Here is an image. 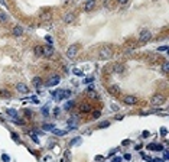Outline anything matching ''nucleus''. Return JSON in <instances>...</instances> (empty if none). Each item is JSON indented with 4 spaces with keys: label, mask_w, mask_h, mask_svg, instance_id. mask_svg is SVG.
Listing matches in <instances>:
<instances>
[{
    "label": "nucleus",
    "mask_w": 169,
    "mask_h": 162,
    "mask_svg": "<svg viewBox=\"0 0 169 162\" xmlns=\"http://www.w3.org/2000/svg\"><path fill=\"white\" fill-rule=\"evenodd\" d=\"M74 106H75V103L72 101V100H70V101H67L64 106V109L65 110H71V109H74Z\"/></svg>",
    "instance_id": "nucleus-20"
},
{
    "label": "nucleus",
    "mask_w": 169,
    "mask_h": 162,
    "mask_svg": "<svg viewBox=\"0 0 169 162\" xmlns=\"http://www.w3.org/2000/svg\"><path fill=\"white\" fill-rule=\"evenodd\" d=\"M16 90H18L20 94H28V93H29L28 86H26V84H23V83H18V84H16Z\"/></svg>",
    "instance_id": "nucleus-8"
},
{
    "label": "nucleus",
    "mask_w": 169,
    "mask_h": 162,
    "mask_svg": "<svg viewBox=\"0 0 169 162\" xmlns=\"http://www.w3.org/2000/svg\"><path fill=\"white\" fill-rule=\"evenodd\" d=\"M74 74L75 75H82V71H80V69H74Z\"/></svg>",
    "instance_id": "nucleus-33"
},
{
    "label": "nucleus",
    "mask_w": 169,
    "mask_h": 162,
    "mask_svg": "<svg viewBox=\"0 0 169 162\" xmlns=\"http://www.w3.org/2000/svg\"><path fill=\"white\" fill-rule=\"evenodd\" d=\"M165 103V96L160 94V93H156V94H153L150 98V106L153 107H157V106H162Z\"/></svg>",
    "instance_id": "nucleus-1"
},
{
    "label": "nucleus",
    "mask_w": 169,
    "mask_h": 162,
    "mask_svg": "<svg viewBox=\"0 0 169 162\" xmlns=\"http://www.w3.org/2000/svg\"><path fill=\"white\" fill-rule=\"evenodd\" d=\"M117 2H119V5H126L129 0H117Z\"/></svg>",
    "instance_id": "nucleus-34"
},
{
    "label": "nucleus",
    "mask_w": 169,
    "mask_h": 162,
    "mask_svg": "<svg viewBox=\"0 0 169 162\" xmlns=\"http://www.w3.org/2000/svg\"><path fill=\"white\" fill-rule=\"evenodd\" d=\"M166 132H168V130H166V129H162V130H160V133H162L163 136H165V135H166Z\"/></svg>",
    "instance_id": "nucleus-41"
},
{
    "label": "nucleus",
    "mask_w": 169,
    "mask_h": 162,
    "mask_svg": "<svg viewBox=\"0 0 169 162\" xmlns=\"http://www.w3.org/2000/svg\"><path fill=\"white\" fill-rule=\"evenodd\" d=\"M168 69H169V65H168V62L165 61V62H163V65H162V71L165 72V74H168Z\"/></svg>",
    "instance_id": "nucleus-25"
},
{
    "label": "nucleus",
    "mask_w": 169,
    "mask_h": 162,
    "mask_svg": "<svg viewBox=\"0 0 169 162\" xmlns=\"http://www.w3.org/2000/svg\"><path fill=\"white\" fill-rule=\"evenodd\" d=\"M113 162H122V159H120V158H116V159H114Z\"/></svg>",
    "instance_id": "nucleus-44"
},
{
    "label": "nucleus",
    "mask_w": 169,
    "mask_h": 162,
    "mask_svg": "<svg viewBox=\"0 0 169 162\" xmlns=\"http://www.w3.org/2000/svg\"><path fill=\"white\" fill-rule=\"evenodd\" d=\"M2 158H3V161H5V162H9V159H10V158H9L7 155H3Z\"/></svg>",
    "instance_id": "nucleus-35"
},
{
    "label": "nucleus",
    "mask_w": 169,
    "mask_h": 162,
    "mask_svg": "<svg viewBox=\"0 0 169 162\" xmlns=\"http://www.w3.org/2000/svg\"><path fill=\"white\" fill-rule=\"evenodd\" d=\"M98 58L100 59H110V58H113V49L110 46H103L98 52Z\"/></svg>",
    "instance_id": "nucleus-2"
},
{
    "label": "nucleus",
    "mask_w": 169,
    "mask_h": 162,
    "mask_svg": "<svg viewBox=\"0 0 169 162\" xmlns=\"http://www.w3.org/2000/svg\"><path fill=\"white\" fill-rule=\"evenodd\" d=\"M33 52H35L36 57H42V55H43V46H42V45H36L35 49H33Z\"/></svg>",
    "instance_id": "nucleus-17"
},
{
    "label": "nucleus",
    "mask_w": 169,
    "mask_h": 162,
    "mask_svg": "<svg viewBox=\"0 0 169 162\" xmlns=\"http://www.w3.org/2000/svg\"><path fill=\"white\" fill-rule=\"evenodd\" d=\"M59 81H61V77H59V75H53V77H51V78L48 80L46 86L48 87H53V86H57V84H59Z\"/></svg>",
    "instance_id": "nucleus-7"
},
{
    "label": "nucleus",
    "mask_w": 169,
    "mask_h": 162,
    "mask_svg": "<svg viewBox=\"0 0 169 162\" xmlns=\"http://www.w3.org/2000/svg\"><path fill=\"white\" fill-rule=\"evenodd\" d=\"M71 96V91L70 90H64V91H62V98H68Z\"/></svg>",
    "instance_id": "nucleus-27"
},
{
    "label": "nucleus",
    "mask_w": 169,
    "mask_h": 162,
    "mask_svg": "<svg viewBox=\"0 0 169 162\" xmlns=\"http://www.w3.org/2000/svg\"><path fill=\"white\" fill-rule=\"evenodd\" d=\"M108 125H110V121H108V120H104V121H101V123H100L98 127H103V129H104V127H107Z\"/></svg>",
    "instance_id": "nucleus-29"
},
{
    "label": "nucleus",
    "mask_w": 169,
    "mask_h": 162,
    "mask_svg": "<svg viewBox=\"0 0 169 162\" xmlns=\"http://www.w3.org/2000/svg\"><path fill=\"white\" fill-rule=\"evenodd\" d=\"M114 71H116V72H123V69H124V67H123V65H120V64H117V65H114Z\"/></svg>",
    "instance_id": "nucleus-23"
},
{
    "label": "nucleus",
    "mask_w": 169,
    "mask_h": 162,
    "mask_svg": "<svg viewBox=\"0 0 169 162\" xmlns=\"http://www.w3.org/2000/svg\"><path fill=\"white\" fill-rule=\"evenodd\" d=\"M159 51H168V46L165 45V46H160V48H159Z\"/></svg>",
    "instance_id": "nucleus-36"
},
{
    "label": "nucleus",
    "mask_w": 169,
    "mask_h": 162,
    "mask_svg": "<svg viewBox=\"0 0 169 162\" xmlns=\"http://www.w3.org/2000/svg\"><path fill=\"white\" fill-rule=\"evenodd\" d=\"M100 116H101V111H100V110L93 111V119H100Z\"/></svg>",
    "instance_id": "nucleus-26"
},
{
    "label": "nucleus",
    "mask_w": 169,
    "mask_h": 162,
    "mask_svg": "<svg viewBox=\"0 0 169 162\" xmlns=\"http://www.w3.org/2000/svg\"><path fill=\"white\" fill-rule=\"evenodd\" d=\"M111 110H116V111H117V110H119V107H117V106H111Z\"/></svg>",
    "instance_id": "nucleus-43"
},
{
    "label": "nucleus",
    "mask_w": 169,
    "mask_h": 162,
    "mask_svg": "<svg viewBox=\"0 0 169 162\" xmlns=\"http://www.w3.org/2000/svg\"><path fill=\"white\" fill-rule=\"evenodd\" d=\"M93 81V77H90V78H85V83H91Z\"/></svg>",
    "instance_id": "nucleus-40"
},
{
    "label": "nucleus",
    "mask_w": 169,
    "mask_h": 162,
    "mask_svg": "<svg viewBox=\"0 0 169 162\" xmlns=\"http://www.w3.org/2000/svg\"><path fill=\"white\" fill-rule=\"evenodd\" d=\"M150 39H152V32H150V30H147V29H143V30L140 32L139 42H142V44H146V42H149Z\"/></svg>",
    "instance_id": "nucleus-3"
},
{
    "label": "nucleus",
    "mask_w": 169,
    "mask_h": 162,
    "mask_svg": "<svg viewBox=\"0 0 169 162\" xmlns=\"http://www.w3.org/2000/svg\"><path fill=\"white\" fill-rule=\"evenodd\" d=\"M123 101H124V104H127V106H134V104L137 103V97H134V96H124Z\"/></svg>",
    "instance_id": "nucleus-6"
},
{
    "label": "nucleus",
    "mask_w": 169,
    "mask_h": 162,
    "mask_svg": "<svg viewBox=\"0 0 169 162\" xmlns=\"http://www.w3.org/2000/svg\"><path fill=\"white\" fill-rule=\"evenodd\" d=\"M52 97L55 98V100H61V98H62V91H53Z\"/></svg>",
    "instance_id": "nucleus-21"
},
{
    "label": "nucleus",
    "mask_w": 169,
    "mask_h": 162,
    "mask_svg": "<svg viewBox=\"0 0 169 162\" xmlns=\"http://www.w3.org/2000/svg\"><path fill=\"white\" fill-rule=\"evenodd\" d=\"M32 84H33L35 87H41V86H42L41 77H33V80H32Z\"/></svg>",
    "instance_id": "nucleus-19"
},
{
    "label": "nucleus",
    "mask_w": 169,
    "mask_h": 162,
    "mask_svg": "<svg viewBox=\"0 0 169 162\" xmlns=\"http://www.w3.org/2000/svg\"><path fill=\"white\" fill-rule=\"evenodd\" d=\"M87 96L90 98H93V100H97L98 98V94H97V91L94 90V88H91V87H88L87 88Z\"/></svg>",
    "instance_id": "nucleus-13"
},
{
    "label": "nucleus",
    "mask_w": 169,
    "mask_h": 162,
    "mask_svg": "<svg viewBox=\"0 0 169 162\" xmlns=\"http://www.w3.org/2000/svg\"><path fill=\"white\" fill-rule=\"evenodd\" d=\"M53 114L58 116V114H59V109H55V110H53Z\"/></svg>",
    "instance_id": "nucleus-38"
},
{
    "label": "nucleus",
    "mask_w": 169,
    "mask_h": 162,
    "mask_svg": "<svg viewBox=\"0 0 169 162\" xmlns=\"http://www.w3.org/2000/svg\"><path fill=\"white\" fill-rule=\"evenodd\" d=\"M42 20H49L51 19V13L49 12H46V13H42Z\"/></svg>",
    "instance_id": "nucleus-22"
},
{
    "label": "nucleus",
    "mask_w": 169,
    "mask_h": 162,
    "mask_svg": "<svg viewBox=\"0 0 169 162\" xmlns=\"http://www.w3.org/2000/svg\"><path fill=\"white\" fill-rule=\"evenodd\" d=\"M52 132H53V135H58V136H62V135H65V130H57V129H53Z\"/></svg>",
    "instance_id": "nucleus-28"
},
{
    "label": "nucleus",
    "mask_w": 169,
    "mask_h": 162,
    "mask_svg": "<svg viewBox=\"0 0 169 162\" xmlns=\"http://www.w3.org/2000/svg\"><path fill=\"white\" fill-rule=\"evenodd\" d=\"M149 136V132H143V138H147Z\"/></svg>",
    "instance_id": "nucleus-42"
},
{
    "label": "nucleus",
    "mask_w": 169,
    "mask_h": 162,
    "mask_svg": "<svg viewBox=\"0 0 169 162\" xmlns=\"http://www.w3.org/2000/svg\"><path fill=\"white\" fill-rule=\"evenodd\" d=\"M95 6V0H87L85 2V6H84V10L85 12H91Z\"/></svg>",
    "instance_id": "nucleus-12"
},
{
    "label": "nucleus",
    "mask_w": 169,
    "mask_h": 162,
    "mask_svg": "<svg viewBox=\"0 0 169 162\" xmlns=\"http://www.w3.org/2000/svg\"><path fill=\"white\" fill-rule=\"evenodd\" d=\"M32 139H33V140H35L36 143H38V142H39V139L36 138V135H32Z\"/></svg>",
    "instance_id": "nucleus-37"
},
{
    "label": "nucleus",
    "mask_w": 169,
    "mask_h": 162,
    "mask_svg": "<svg viewBox=\"0 0 169 162\" xmlns=\"http://www.w3.org/2000/svg\"><path fill=\"white\" fill-rule=\"evenodd\" d=\"M53 54H55V49H53L52 45H49V44H48V45H43V55H45V57L51 58Z\"/></svg>",
    "instance_id": "nucleus-5"
},
{
    "label": "nucleus",
    "mask_w": 169,
    "mask_h": 162,
    "mask_svg": "<svg viewBox=\"0 0 169 162\" xmlns=\"http://www.w3.org/2000/svg\"><path fill=\"white\" fill-rule=\"evenodd\" d=\"M74 19H75V15H74L72 12H68V13L64 16V22L65 23H72L74 22Z\"/></svg>",
    "instance_id": "nucleus-14"
},
{
    "label": "nucleus",
    "mask_w": 169,
    "mask_h": 162,
    "mask_svg": "<svg viewBox=\"0 0 169 162\" xmlns=\"http://www.w3.org/2000/svg\"><path fill=\"white\" fill-rule=\"evenodd\" d=\"M152 161H153V162H163L162 159H159V158H155V159H152Z\"/></svg>",
    "instance_id": "nucleus-39"
},
{
    "label": "nucleus",
    "mask_w": 169,
    "mask_h": 162,
    "mask_svg": "<svg viewBox=\"0 0 169 162\" xmlns=\"http://www.w3.org/2000/svg\"><path fill=\"white\" fill-rule=\"evenodd\" d=\"M45 39H46V42L49 44V45H52V38H51V36H46Z\"/></svg>",
    "instance_id": "nucleus-32"
},
{
    "label": "nucleus",
    "mask_w": 169,
    "mask_h": 162,
    "mask_svg": "<svg viewBox=\"0 0 169 162\" xmlns=\"http://www.w3.org/2000/svg\"><path fill=\"white\" fill-rule=\"evenodd\" d=\"M7 22H9V15H7L6 12L0 10V23L5 25V23H7Z\"/></svg>",
    "instance_id": "nucleus-15"
},
{
    "label": "nucleus",
    "mask_w": 169,
    "mask_h": 162,
    "mask_svg": "<svg viewBox=\"0 0 169 162\" xmlns=\"http://www.w3.org/2000/svg\"><path fill=\"white\" fill-rule=\"evenodd\" d=\"M67 125L70 126V129H75V127L78 126V117H77V116H72L71 119H68Z\"/></svg>",
    "instance_id": "nucleus-11"
},
{
    "label": "nucleus",
    "mask_w": 169,
    "mask_h": 162,
    "mask_svg": "<svg viewBox=\"0 0 169 162\" xmlns=\"http://www.w3.org/2000/svg\"><path fill=\"white\" fill-rule=\"evenodd\" d=\"M107 91H108V94H111V96H119V94L122 93V90H120L119 86H110L107 88Z\"/></svg>",
    "instance_id": "nucleus-9"
},
{
    "label": "nucleus",
    "mask_w": 169,
    "mask_h": 162,
    "mask_svg": "<svg viewBox=\"0 0 169 162\" xmlns=\"http://www.w3.org/2000/svg\"><path fill=\"white\" fill-rule=\"evenodd\" d=\"M42 127H43V130H52V125H43V126H42Z\"/></svg>",
    "instance_id": "nucleus-30"
},
{
    "label": "nucleus",
    "mask_w": 169,
    "mask_h": 162,
    "mask_svg": "<svg viewBox=\"0 0 169 162\" xmlns=\"http://www.w3.org/2000/svg\"><path fill=\"white\" fill-rule=\"evenodd\" d=\"M91 111V104L84 101V103L80 104V113H90Z\"/></svg>",
    "instance_id": "nucleus-10"
},
{
    "label": "nucleus",
    "mask_w": 169,
    "mask_h": 162,
    "mask_svg": "<svg viewBox=\"0 0 169 162\" xmlns=\"http://www.w3.org/2000/svg\"><path fill=\"white\" fill-rule=\"evenodd\" d=\"M147 149H149V150H153V149H156V150H163V148H162V145L150 143L149 146H147Z\"/></svg>",
    "instance_id": "nucleus-18"
},
{
    "label": "nucleus",
    "mask_w": 169,
    "mask_h": 162,
    "mask_svg": "<svg viewBox=\"0 0 169 162\" xmlns=\"http://www.w3.org/2000/svg\"><path fill=\"white\" fill-rule=\"evenodd\" d=\"M78 54V45H71L68 49H67V57L70 59H74Z\"/></svg>",
    "instance_id": "nucleus-4"
},
{
    "label": "nucleus",
    "mask_w": 169,
    "mask_h": 162,
    "mask_svg": "<svg viewBox=\"0 0 169 162\" xmlns=\"http://www.w3.org/2000/svg\"><path fill=\"white\" fill-rule=\"evenodd\" d=\"M7 114H10L12 117H16V116H18V111H16V110H13V109H9V110H7Z\"/></svg>",
    "instance_id": "nucleus-24"
},
{
    "label": "nucleus",
    "mask_w": 169,
    "mask_h": 162,
    "mask_svg": "<svg viewBox=\"0 0 169 162\" xmlns=\"http://www.w3.org/2000/svg\"><path fill=\"white\" fill-rule=\"evenodd\" d=\"M42 114L48 116V107H43V109H42Z\"/></svg>",
    "instance_id": "nucleus-31"
},
{
    "label": "nucleus",
    "mask_w": 169,
    "mask_h": 162,
    "mask_svg": "<svg viewBox=\"0 0 169 162\" xmlns=\"http://www.w3.org/2000/svg\"><path fill=\"white\" fill-rule=\"evenodd\" d=\"M12 33H13V36H20V35L23 33V28H22V26H19V25H16V26L13 28Z\"/></svg>",
    "instance_id": "nucleus-16"
}]
</instances>
